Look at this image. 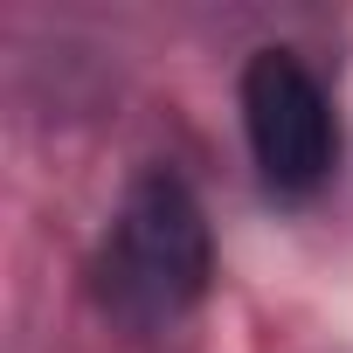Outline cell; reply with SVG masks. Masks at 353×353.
<instances>
[{"label":"cell","instance_id":"1","mask_svg":"<svg viewBox=\"0 0 353 353\" xmlns=\"http://www.w3.org/2000/svg\"><path fill=\"white\" fill-rule=\"evenodd\" d=\"M208 284H215V236H208L194 188L173 166H145L125 188L97 243V263H90V291L104 319L152 339V332L188 325Z\"/></svg>","mask_w":353,"mask_h":353},{"label":"cell","instance_id":"2","mask_svg":"<svg viewBox=\"0 0 353 353\" xmlns=\"http://www.w3.org/2000/svg\"><path fill=\"white\" fill-rule=\"evenodd\" d=\"M243 139L270 201H312L339 166V118L325 83L291 49H256L243 63Z\"/></svg>","mask_w":353,"mask_h":353}]
</instances>
